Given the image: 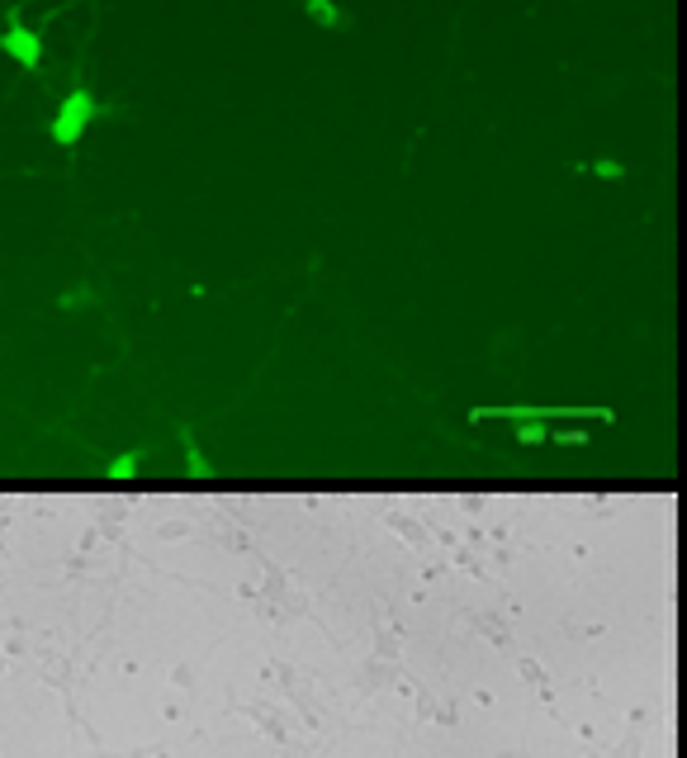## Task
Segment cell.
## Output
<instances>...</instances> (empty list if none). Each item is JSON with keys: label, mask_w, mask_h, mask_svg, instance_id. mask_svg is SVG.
I'll return each instance as SVG.
<instances>
[{"label": "cell", "mask_w": 687, "mask_h": 758, "mask_svg": "<svg viewBox=\"0 0 687 758\" xmlns=\"http://www.w3.org/2000/svg\"><path fill=\"white\" fill-rule=\"evenodd\" d=\"M91 119H95V100L86 91H72L67 100H62V109H57V119H53V143H62V147L81 143V133L91 128Z\"/></svg>", "instance_id": "6da1fadb"}, {"label": "cell", "mask_w": 687, "mask_h": 758, "mask_svg": "<svg viewBox=\"0 0 687 758\" xmlns=\"http://www.w3.org/2000/svg\"><path fill=\"white\" fill-rule=\"evenodd\" d=\"M0 48H5V53H10V57H15L19 67H29V72H34L38 62H43V38H38V34H29L24 24H10V29L0 34Z\"/></svg>", "instance_id": "7a4b0ae2"}]
</instances>
